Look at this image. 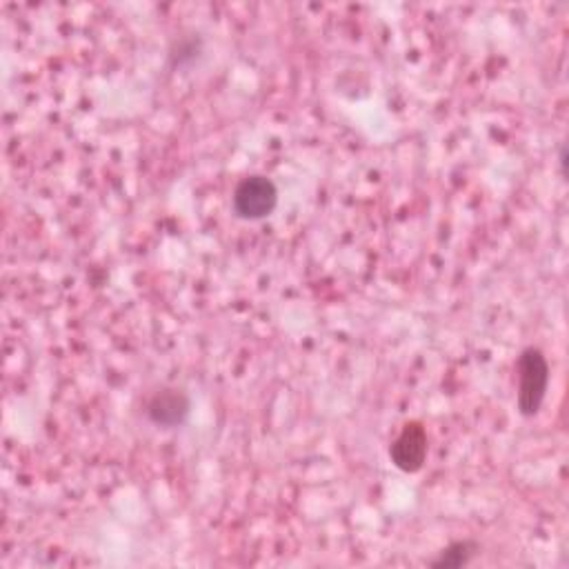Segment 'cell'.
<instances>
[{"label":"cell","mask_w":569,"mask_h":569,"mask_svg":"<svg viewBox=\"0 0 569 569\" xmlns=\"http://www.w3.org/2000/svg\"><path fill=\"white\" fill-rule=\"evenodd\" d=\"M518 393L516 405L520 416H536L542 407L549 387V362L538 347H527L520 351L516 362Z\"/></svg>","instance_id":"cell-1"},{"label":"cell","mask_w":569,"mask_h":569,"mask_svg":"<svg viewBox=\"0 0 569 569\" xmlns=\"http://www.w3.org/2000/svg\"><path fill=\"white\" fill-rule=\"evenodd\" d=\"M191 413V400L187 391L178 387H162L151 393L144 405L147 420L158 429H178Z\"/></svg>","instance_id":"cell-4"},{"label":"cell","mask_w":569,"mask_h":569,"mask_svg":"<svg viewBox=\"0 0 569 569\" xmlns=\"http://www.w3.org/2000/svg\"><path fill=\"white\" fill-rule=\"evenodd\" d=\"M278 204V187L262 173L244 176L231 193L233 213L240 220H262L273 213Z\"/></svg>","instance_id":"cell-2"},{"label":"cell","mask_w":569,"mask_h":569,"mask_svg":"<svg viewBox=\"0 0 569 569\" xmlns=\"http://www.w3.org/2000/svg\"><path fill=\"white\" fill-rule=\"evenodd\" d=\"M480 553V545L476 540H453L442 547L436 558L429 562L433 569H460L467 567Z\"/></svg>","instance_id":"cell-5"},{"label":"cell","mask_w":569,"mask_h":569,"mask_svg":"<svg viewBox=\"0 0 569 569\" xmlns=\"http://www.w3.org/2000/svg\"><path fill=\"white\" fill-rule=\"evenodd\" d=\"M429 453L427 429L420 420H409L400 427L398 436L389 445V458L396 469L405 473H416L425 467Z\"/></svg>","instance_id":"cell-3"}]
</instances>
